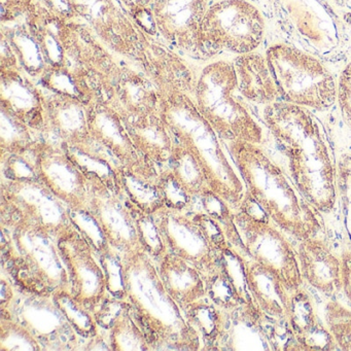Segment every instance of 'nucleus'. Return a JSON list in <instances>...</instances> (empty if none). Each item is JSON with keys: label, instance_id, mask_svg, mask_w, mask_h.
Segmentation results:
<instances>
[{"label": "nucleus", "instance_id": "10", "mask_svg": "<svg viewBox=\"0 0 351 351\" xmlns=\"http://www.w3.org/2000/svg\"><path fill=\"white\" fill-rule=\"evenodd\" d=\"M264 17L247 0H217L207 10L201 38L207 56L219 52H254L265 36Z\"/></svg>", "mask_w": 351, "mask_h": 351}, {"label": "nucleus", "instance_id": "12", "mask_svg": "<svg viewBox=\"0 0 351 351\" xmlns=\"http://www.w3.org/2000/svg\"><path fill=\"white\" fill-rule=\"evenodd\" d=\"M152 215L168 252L188 261L205 279L219 269L223 252L232 247L229 242L213 237L201 221L186 211L165 206Z\"/></svg>", "mask_w": 351, "mask_h": 351}, {"label": "nucleus", "instance_id": "40", "mask_svg": "<svg viewBox=\"0 0 351 351\" xmlns=\"http://www.w3.org/2000/svg\"><path fill=\"white\" fill-rule=\"evenodd\" d=\"M71 217L75 227L85 236L98 254L110 250L101 227L89 211L71 209Z\"/></svg>", "mask_w": 351, "mask_h": 351}, {"label": "nucleus", "instance_id": "5", "mask_svg": "<svg viewBox=\"0 0 351 351\" xmlns=\"http://www.w3.org/2000/svg\"><path fill=\"white\" fill-rule=\"evenodd\" d=\"M3 268L12 282L38 295L71 291L59 235L23 219L1 217Z\"/></svg>", "mask_w": 351, "mask_h": 351}, {"label": "nucleus", "instance_id": "46", "mask_svg": "<svg viewBox=\"0 0 351 351\" xmlns=\"http://www.w3.org/2000/svg\"><path fill=\"white\" fill-rule=\"evenodd\" d=\"M340 258L342 264V291L351 304V248H346Z\"/></svg>", "mask_w": 351, "mask_h": 351}, {"label": "nucleus", "instance_id": "15", "mask_svg": "<svg viewBox=\"0 0 351 351\" xmlns=\"http://www.w3.org/2000/svg\"><path fill=\"white\" fill-rule=\"evenodd\" d=\"M58 244L69 271L71 295L95 312L108 295L99 254L75 226L59 235Z\"/></svg>", "mask_w": 351, "mask_h": 351}, {"label": "nucleus", "instance_id": "29", "mask_svg": "<svg viewBox=\"0 0 351 351\" xmlns=\"http://www.w3.org/2000/svg\"><path fill=\"white\" fill-rule=\"evenodd\" d=\"M38 81L46 91L77 98L86 106L98 98L87 73L71 60L65 66L47 67Z\"/></svg>", "mask_w": 351, "mask_h": 351}, {"label": "nucleus", "instance_id": "21", "mask_svg": "<svg viewBox=\"0 0 351 351\" xmlns=\"http://www.w3.org/2000/svg\"><path fill=\"white\" fill-rule=\"evenodd\" d=\"M0 108L25 123L38 134L46 128L43 88L20 69H0Z\"/></svg>", "mask_w": 351, "mask_h": 351}, {"label": "nucleus", "instance_id": "36", "mask_svg": "<svg viewBox=\"0 0 351 351\" xmlns=\"http://www.w3.org/2000/svg\"><path fill=\"white\" fill-rule=\"evenodd\" d=\"M324 322L339 349L351 351V310L335 300L324 305Z\"/></svg>", "mask_w": 351, "mask_h": 351}, {"label": "nucleus", "instance_id": "20", "mask_svg": "<svg viewBox=\"0 0 351 351\" xmlns=\"http://www.w3.org/2000/svg\"><path fill=\"white\" fill-rule=\"evenodd\" d=\"M44 90V89H43ZM46 128L44 138L62 147H84L91 145L87 106L77 98L46 91Z\"/></svg>", "mask_w": 351, "mask_h": 351}, {"label": "nucleus", "instance_id": "41", "mask_svg": "<svg viewBox=\"0 0 351 351\" xmlns=\"http://www.w3.org/2000/svg\"><path fill=\"white\" fill-rule=\"evenodd\" d=\"M100 262L106 271L108 295L114 299H125L124 272L121 254L112 250L99 254Z\"/></svg>", "mask_w": 351, "mask_h": 351}, {"label": "nucleus", "instance_id": "30", "mask_svg": "<svg viewBox=\"0 0 351 351\" xmlns=\"http://www.w3.org/2000/svg\"><path fill=\"white\" fill-rule=\"evenodd\" d=\"M1 32L11 43L21 71L32 79L40 80L48 64L40 44L30 32L27 24L23 21V23L3 25Z\"/></svg>", "mask_w": 351, "mask_h": 351}, {"label": "nucleus", "instance_id": "37", "mask_svg": "<svg viewBox=\"0 0 351 351\" xmlns=\"http://www.w3.org/2000/svg\"><path fill=\"white\" fill-rule=\"evenodd\" d=\"M0 350H43L34 335L15 320L7 317L0 319Z\"/></svg>", "mask_w": 351, "mask_h": 351}, {"label": "nucleus", "instance_id": "8", "mask_svg": "<svg viewBox=\"0 0 351 351\" xmlns=\"http://www.w3.org/2000/svg\"><path fill=\"white\" fill-rule=\"evenodd\" d=\"M234 223L248 258L274 271L289 293L303 287L295 247L248 193L234 210Z\"/></svg>", "mask_w": 351, "mask_h": 351}, {"label": "nucleus", "instance_id": "4", "mask_svg": "<svg viewBox=\"0 0 351 351\" xmlns=\"http://www.w3.org/2000/svg\"><path fill=\"white\" fill-rule=\"evenodd\" d=\"M160 114L176 143L196 158L211 191L237 210L246 186L215 129L200 114L190 94L174 88H160Z\"/></svg>", "mask_w": 351, "mask_h": 351}, {"label": "nucleus", "instance_id": "35", "mask_svg": "<svg viewBox=\"0 0 351 351\" xmlns=\"http://www.w3.org/2000/svg\"><path fill=\"white\" fill-rule=\"evenodd\" d=\"M258 330L273 350H304L298 342L287 317H274L263 312Z\"/></svg>", "mask_w": 351, "mask_h": 351}, {"label": "nucleus", "instance_id": "38", "mask_svg": "<svg viewBox=\"0 0 351 351\" xmlns=\"http://www.w3.org/2000/svg\"><path fill=\"white\" fill-rule=\"evenodd\" d=\"M137 225H138L139 238H141L143 250L157 264L167 254L168 250L156 225L153 215L139 213L137 215Z\"/></svg>", "mask_w": 351, "mask_h": 351}, {"label": "nucleus", "instance_id": "17", "mask_svg": "<svg viewBox=\"0 0 351 351\" xmlns=\"http://www.w3.org/2000/svg\"><path fill=\"white\" fill-rule=\"evenodd\" d=\"M210 5V0H155L152 15L157 34L184 54L207 57L201 28Z\"/></svg>", "mask_w": 351, "mask_h": 351}, {"label": "nucleus", "instance_id": "27", "mask_svg": "<svg viewBox=\"0 0 351 351\" xmlns=\"http://www.w3.org/2000/svg\"><path fill=\"white\" fill-rule=\"evenodd\" d=\"M124 122L139 153L161 169L166 167L176 141L160 112Z\"/></svg>", "mask_w": 351, "mask_h": 351}, {"label": "nucleus", "instance_id": "1", "mask_svg": "<svg viewBox=\"0 0 351 351\" xmlns=\"http://www.w3.org/2000/svg\"><path fill=\"white\" fill-rule=\"evenodd\" d=\"M265 124L287 158L293 184L319 213L337 205L336 168L324 129L308 108L285 101L265 106Z\"/></svg>", "mask_w": 351, "mask_h": 351}, {"label": "nucleus", "instance_id": "34", "mask_svg": "<svg viewBox=\"0 0 351 351\" xmlns=\"http://www.w3.org/2000/svg\"><path fill=\"white\" fill-rule=\"evenodd\" d=\"M53 297L80 338L90 341L99 334L93 310L77 301L71 291H61Z\"/></svg>", "mask_w": 351, "mask_h": 351}, {"label": "nucleus", "instance_id": "7", "mask_svg": "<svg viewBox=\"0 0 351 351\" xmlns=\"http://www.w3.org/2000/svg\"><path fill=\"white\" fill-rule=\"evenodd\" d=\"M265 56L281 101L319 112L336 104V81L315 57L285 44L273 45Z\"/></svg>", "mask_w": 351, "mask_h": 351}, {"label": "nucleus", "instance_id": "39", "mask_svg": "<svg viewBox=\"0 0 351 351\" xmlns=\"http://www.w3.org/2000/svg\"><path fill=\"white\" fill-rule=\"evenodd\" d=\"M157 182L165 200L166 207L182 211H186L190 208L194 197L184 190V186L176 180L168 168L161 170Z\"/></svg>", "mask_w": 351, "mask_h": 351}, {"label": "nucleus", "instance_id": "42", "mask_svg": "<svg viewBox=\"0 0 351 351\" xmlns=\"http://www.w3.org/2000/svg\"><path fill=\"white\" fill-rule=\"evenodd\" d=\"M120 1L130 14L135 23L145 34L153 38L158 34L154 23L153 15H152V7L155 0H120Z\"/></svg>", "mask_w": 351, "mask_h": 351}, {"label": "nucleus", "instance_id": "31", "mask_svg": "<svg viewBox=\"0 0 351 351\" xmlns=\"http://www.w3.org/2000/svg\"><path fill=\"white\" fill-rule=\"evenodd\" d=\"M157 180L141 178L123 167L118 172L121 193L136 210L147 215H154L166 206Z\"/></svg>", "mask_w": 351, "mask_h": 351}, {"label": "nucleus", "instance_id": "11", "mask_svg": "<svg viewBox=\"0 0 351 351\" xmlns=\"http://www.w3.org/2000/svg\"><path fill=\"white\" fill-rule=\"evenodd\" d=\"M0 307L1 317L15 320L29 330L43 350L77 349L80 336L53 295L30 293L13 283L11 297Z\"/></svg>", "mask_w": 351, "mask_h": 351}, {"label": "nucleus", "instance_id": "18", "mask_svg": "<svg viewBox=\"0 0 351 351\" xmlns=\"http://www.w3.org/2000/svg\"><path fill=\"white\" fill-rule=\"evenodd\" d=\"M87 110L90 134L94 141L108 149L124 169L147 180H158L161 168L139 153L124 119L117 110L99 98L90 102Z\"/></svg>", "mask_w": 351, "mask_h": 351}, {"label": "nucleus", "instance_id": "33", "mask_svg": "<svg viewBox=\"0 0 351 351\" xmlns=\"http://www.w3.org/2000/svg\"><path fill=\"white\" fill-rule=\"evenodd\" d=\"M0 145L1 154L22 155L27 153L40 138L30 127L5 108H0Z\"/></svg>", "mask_w": 351, "mask_h": 351}, {"label": "nucleus", "instance_id": "43", "mask_svg": "<svg viewBox=\"0 0 351 351\" xmlns=\"http://www.w3.org/2000/svg\"><path fill=\"white\" fill-rule=\"evenodd\" d=\"M36 0H0V17L3 25L18 23L36 8Z\"/></svg>", "mask_w": 351, "mask_h": 351}, {"label": "nucleus", "instance_id": "9", "mask_svg": "<svg viewBox=\"0 0 351 351\" xmlns=\"http://www.w3.org/2000/svg\"><path fill=\"white\" fill-rule=\"evenodd\" d=\"M77 20L117 56L131 61L145 71L155 40L135 23L120 0H71Z\"/></svg>", "mask_w": 351, "mask_h": 351}, {"label": "nucleus", "instance_id": "16", "mask_svg": "<svg viewBox=\"0 0 351 351\" xmlns=\"http://www.w3.org/2000/svg\"><path fill=\"white\" fill-rule=\"evenodd\" d=\"M38 180L75 210H87L90 180L62 145L40 138L32 149Z\"/></svg>", "mask_w": 351, "mask_h": 351}, {"label": "nucleus", "instance_id": "3", "mask_svg": "<svg viewBox=\"0 0 351 351\" xmlns=\"http://www.w3.org/2000/svg\"><path fill=\"white\" fill-rule=\"evenodd\" d=\"M125 299L153 350H200L202 340L162 282L158 267L143 248L121 254Z\"/></svg>", "mask_w": 351, "mask_h": 351}, {"label": "nucleus", "instance_id": "28", "mask_svg": "<svg viewBox=\"0 0 351 351\" xmlns=\"http://www.w3.org/2000/svg\"><path fill=\"white\" fill-rule=\"evenodd\" d=\"M248 289L260 309L267 315L287 317L289 293L280 277L260 263L244 258Z\"/></svg>", "mask_w": 351, "mask_h": 351}, {"label": "nucleus", "instance_id": "2", "mask_svg": "<svg viewBox=\"0 0 351 351\" xmlns=\"http://www.w3.org/2000/svg\"><path fill=\"white\" fill-rule=\"evenodd\" d=\"M226 145L245 184L246 193L281 231L299 241L322 233L319 211L260 145L234 141H226Z\"/></svg>", "mask_w": 351, "mask_h": 351}, {"label": "nucleus", "instance_id": "44", "mask_svg": "<svg viewBox=\"0 0 351 351\" xmlns=\"http://www.w3.org/2000/svg\"><path fill=\"white\" fill-rule=\"evenodd\" d=\"M337 102L345 124L351 128V62L343 69L337 83Z\"/></svg>", "mask_w": 351, "mask_h": 351}, {"label": "nucleus", "instance_id": "26", "mask_svg": "<svg viewBox=\"0 0 351 351\" xmlns=\"http://www.w3.org/2000/svg\"><path fill=\"white\" fill-rule=\"evenodd\" d=\"M240 95L254 104H269L279 101L278 89L266 56L256 53L238 55L234 59Z\"/></svg>", "mask_w": 351, "mask_h": 351}, {"label": "nucleus", "instance_id": "14", "mask_svg": "<svg viewBox=\"0 0 351 351\" xmlns=\"http://www.w3.org/2000/svg\"><path fill=\"white\" fill-rule=\"evenodd\" d=\"M90 180V197L87 210L97 221L108 245L118 254L141 250L136 210L120 189L112 188L95 176Z\"/></svg>", "mask_w": 351, "mask_h": 351}, {"label": "nucleus", "instance_id": "19", "mask_svg": "<svg viewBox=\"0 0 351 351\" xmlns=\"http://www.w3.org/2000/svg\"><path fill=\"white\" fill-rule=\"evenodd\" d=\"M101 100L124 120H133L159 114L161 92L147 73L124 63Z\"/></svg>", "mask_w": 351, "mask_h": 351}, {"label": "nucleus", "instance_id": "22", "mask_svg": "<svg viewBox=\"0 0 351 351\" xmlns=\"http://www.w3.org/2000/svg\"><path fill=\"white\" fill-rule=\"evenodd\" d=\"M302 277L310 287L328 298L342 291V264L324 240H300L297 247Z\"/></svg>", "mask_w": 351, "mask_h": 351}, {"label": "nucleus", "instance_id": "25", "mask_svg": "<svg viewBox=\"0 0 351 351\" xmlns=\"http://www.w3.org/2000/svg\"><path fill=\"white\" fill-rule=\"evenodd\" d=\"M157 265L166 291L180 307L189 308L207 297L204 276L188 261L168 252Z\"/></svg>", "mask_w": 351, "mask_h": 351}, {"label": "nucleus", "instance_id": "6", "mask_svg": "<svg viewBox=\"0 0 351 351\" xmlns=\"http://www.w3.org/2000/svg\"><path fill=\"white\" fill-rule=\"evenodd\" d=\"M233 63L213 61L197 73L195 104L223 141L262 145L265 133L239 98Z\"/></svg>", "mask_w": 351, "mask_h": 351}, {"label": "nucleus", "instance_id": "24", "mask_svg": "<svg viewBox=\"0 0 351 351\" xmlns=\"http://www.w3.org/2000/svg\"><path fill=\"white\" fill-rule=\"evenodd\" d=\"M287 319L304 350L330 351L338 348L326 322L320 319L313 299L303 287L289 295Z\"/></svg>", "mask_w": 351, "mask_h": 351}, {"label": "nucleus", "instance_id": "32", "mask_svg": "<svg viewBox=\"0 0 351 351\" xmlns=\"http://www.w3.org/2000/svg\"><path fill=\"white\" fill-rule=\"evenodd\" d=\"M166 168L193 197L200 196L203 193L211 190L204 171L196 158L176 141Z\"/></svg>", "mask_w": 351, "mask_h": 351}, {"label": "nucleus", "instance_id": "13", "mask_svg": "<svg viewBox=\"0 0 351 351\" xmlns=\"http://www.w3.org/2000/svg\"><path fill=\"white\" fill-rule=\"evenodd\" d=\"M71 207L38 178L1 182V217L23 219L60 235L73 227Z\"/></svg>", "mask_w": 351, "mask_h": 351}, {"label": "nucleus", "instance_id": "45", "mask_svg": "<svg viewBox=\"0 0 351 351\" xmlns=\"http://www.w3.org/2000/svg\"><path fill=\"white\" fill-rule=\"evenodd\" d=\"M0 69H20L17 55L7 36L1 32L0 40Z\"/></svg>", "mask_w": 351, "mask_h": 351}, {"label": "nucleus", "instance_id": "23", "mask_svg": "<svg viewBox=\"0 0 351 351\" xmlns=\"http://www.w3.org/2000/svg\"><path fill=\"white\" fill-rule=\"evenodd\" d=\"M94 314L98 326L108 330L110 350H153L145 330L124 300L114 299L108 295Z\"/></svg>", "mask_w": 351, "mask_h": 351}]
</instances>
